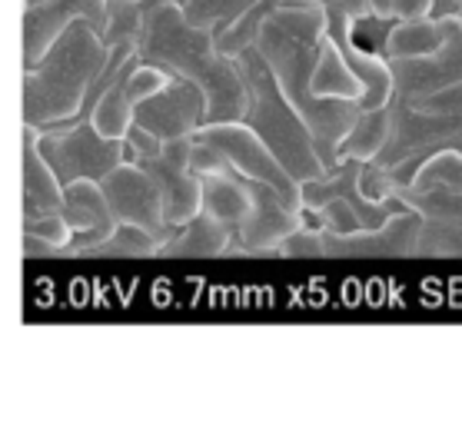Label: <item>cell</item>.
Returning <instances> with one entry per match:
<instances>
[{
  "label": "cell",
  "instance_id": "ffe728a7",
  "mask_svg": "<svg viewBox=\"0 0 462 425\" xmlns=\"http://www.w3.org/2000/svg\"><path fill=\"white\" fill-rule=\"evenodd\" d=\"M389 130H393V114L389 106H376V110H359L356 124L346 134V140L339 143V163L343 160H363L373 163L389 143Z\"/></svg>",
  "mask_w": 462,
  "mask_h": 425
},
{
  "label": "cell",
  "instance_id": "9a60e30c",
  "mask_svg": "<svg viewBox=\"0 0 462 425\" xmlns=\"http://www.w3.org/2000/svg\"><path fill=\"white\" fill-rule=\"evenodd\" d=\"M23 223L43 217V213H60L63 209V183L41 153V126L23 124Z\"/></svg>",
  "mask_w": 462,
  "mask_h": 425
},
{
  "label": "cell",
  "instance_id": "1f68e13d",
  "mask_svg": "<svg viewBox=\"0 0 462 425\" xmlns=\"http://www.w3.org/2000/svg\"><path fill=\"white\" fill-rule=\"evenodd\" d=\"M23 260H43V256H60V249L51 246V243H43V239L37 236H27L23 233Z\"/></svg>",
  "mask_w": 462,
  "mask_h": 425
},
{
  "label": "cell",
  "instance_id": "f1b7e54d",
  "mask_svg": "<svg viewBox=\"0 0 462 425\" xmlns=\"http://www.w3.org/2000/svg\"><path fill=\"white\" fill-rule=\"evenodd\" d=\"M23 233L43 239V243H51V246H57L60 249V256H63V249L74 243V226H70V219L63 217V209L60 213H43V217L23 223Z\"/></svg>",
  "mask_w": 462,
  "mask_h": 425
},
{
  "label": "cell",
  "instance_id": "7c38bea8",
  "mask_svg": "<svg viewBox=\"0 0 462 425\" xmlns=\"http://www.w3.org/2000/svg\"><path fill=\"white\" fill-rule=\"evenodd\" d=\"M106 4L110 0H41V4H23V17H21L23 67L41 60L43 53L53 47V41L74 21H87L94 31L104 33Z\"/></svg>",
  "mask_w": 462,
  "mask_h": 425
},
{
  "label": "cell",
  "instance_id": "30bf717a",
  "mask_svg": "<svg viewBox=\"0 0 462 425\" xmlns=\"http://www.w3.org/2000/svg\"><path fill=\"white\" fill-rule=\"evenodd\" d=\"M402 203L422 213L416 256L426 260H462V189H396Z\"/></svg>",
  "mask_w": 462,
  "mask_h": 425
},
{
  "label": "cell",
  "instance_id": "83f0119b",
  "mask_svg": "<svg viewBox=\"0 0 462 425\" xmlns=\"http://www.w3.org/2000/svg\"><path fill=\"white\" fill-rule=\"evenodd\" d=\"M276 256H290V260H326V239H323V226H313L306 223L296 233L280 243Z\"/></svg>",
  "mask_w": 462,
  "mask_h": 425
},
{
  "label": "cell",
  "instance_id": "52a82bcc",
  "mask_svg": "<svg viewBox=\"0 0 462 425\" xmlns=\"http://www.w3.org/2000/svg\"><path fill=\"white\" fill-rule=\"evenodd\" d=\"M246 183H250L253 209L233 233L226 256H276L280 243L300 226H306L310 219L303 209L290 207L276 187L263 180H246Z\"/></svg>",
  "mask_w": 462,
  "mask_h": 425
},
{
  "label": "cell",
  "instance_id": "603a6c76",
  "mask_svg": "<svg viewBox=\"0 0 462 425\" xmlns=\"http://www.w3.org/2000/svg\"><path fill=\"white\" fill-rule=\"evenodd\" d=\"M143 23H147L143 0H110L106 4V31H104L106 47H116V43H134V47H140Z\"/></svg>",
  "mask_w": 462,
  "mask_h": 425
},
{
  "label": "cell",
  "instance_id": "f546056e",
  "mask_svg": "<svg viewBox=\"0 0 462 425\" xmlns=\"http://www.w3.org/2000/svg\"><path fill=\"white\" fill-rule=\"evenodd\" d=\"M124 140H126V160H130V163L153 160V156L163 153V143H167L163 136H157L153 130H147L143 124H137V120H134V126L126 130Z\"/></svg>",
  "mask_w": 462,
  "mask_h": 425
},
{
  "label": "cell",
  "instance_id": "3957f363",
  "mask_svg": "<svg viewBox=\"0 0 462 425\" xmlns=\"http://www.w3.org/2000/svg\"><path fill=\"white\" fill-rule=\"evenodd\" d=\"M110 47L104 33L87 21H74L53 41L41 60L23 67L21 83V120L33 126L67 124L80 114L84 97L97 73L104 70Z\"/></svg>",
  "mask_w": 462,
  "mask_h": 425
},
{
  "label": "cell",
  "instance_id": "2e32d148",
  "mask_svg": "<svg viewBox=\"0 0 462 425\" xmlns=\"http://www.w3.org/2000/svg\"><path fill=\"white\" fill-rule=\"evenodd\" d=\"M143 170L157 180L160 193H163V209H167V219L173 226H187L189 219H197L203 213V180L189 170V166H180L173 160L160 153L153 160H143Z\"/></svg>",
  "mask_w": 462,
  "mask_h": 425
},
{
  "label": "cell",
  "instance_id": "277c9868",
  "mask_svg": "<svg viewBox=\"0 0 462 425\" xmlns=\"http://www.w3.org/2000/svg\"><path fill=\"white\" fill-rule=\"evenodd\" d=\"M236 63H240L243 80L250 87V106H246L243 124L253 126L263 136V143L273 150L276 160L283 163V170L296 183L326 177L329 170H326L323 156L316 150L310 126L293 110L290 97L283 94V87L276 80L273 67L260 53V47L253 43V47L240 51L236 53Z\"/></svg>",
  "mask_w": 462,
  "mask_h": 425
},
{
  "label": "cell",
  "instance_id": "d590c367",
  "mask_svg": "<svg viewBox=\"0 0 462 425\" xmlns=\"http://www.w3.org/2000/svg\"><path fill=\"white\" fill-rule=\"evenodd\" d=\"M286 7H303V4H323V0H280Z\"/></svg>",
  "mask_w": 462,
  "mask_h": 425
},
{
  "label": "cell",
  "instance_id": "5bb4252c",
  "mask_svg": "<svg viewBox=\"0 0 462 425\" xmlns=\"http://www.w3.org/2000/svg\"><path fill=\"white\" fill-rule=\"evenodd\" d=\"M63 217L74 226V243L63 249V256H87L120 226L100 180H77L63 189Z\"/></svg>",
  "mask_w": 462,
  "mask_h": 425
},
{
  "label": "cell",
  "instance_id": "4dcf8cb0",
  "mask_svg": "<svg viewBox=\"0 0 462 425\" xmlns=\"http://www.w3.org/2000/svg\"><path fill=\"white\" fill-rule=\"evenodd\" d=\"M359 189H363V197L376 199V203H389V199L396 197V183L389 180L386 166H379L376 160H373V163H363Z\"/></svg>",
  "mask_w": 462,
  "mask_h": 425
},
{
  "label": "cell",
  "instance_id": "9c48e42d",
  "mask_svg": "<svg viewBox=\"0 0 462 425\" xmlns=\"http://www.w3.org/2000/svg\"><path fill=\"white\" fill-rule=\"evenodd\" d=\"M420 233H422V213L406 203L383 226L353 229V233L323 229V239L329 260H379V256L386 260V256H416Z\"/></svg>",
  "mask_w": 462,
  "mask_h": 425
},
{
  "label": "cell",
  "instance_id": "cb8c5ba5",
  "mask_svg": "<svg viewBox=\"0 0 462 425\" xmlns=\"http://www.w3.org/2000/svg\"><path fill=\"white\" fill-rule=\"evenodd\" d=\"M183 4V14H187L189 23L197 27H213L220 33L226 31L240 14H246L256 4V0H180Z\"/></svg>",
  "mask_w": 462,
  "mask_h": 425
},
{
  "label": "cell",
  "instance_id": "d4e9b609",
  "mask_svg": "<svg viewBox=\"0 0 462 425\" xmlns=\"http://www.w3.org/2000/svg\"><path fill=\"white\" fill-rule=\"evenodd\" d=\"M452 187L462 189V153L459 150H439L420 166V173L406 189H436Z\"/></svg>",
  "mask_w": 462,
  "mask_h": 425
},
{
  "label": "cell",
  "instance_id": "ac0fdd59",
  "mask_svg": "<svg viewBox=\"0 0 462 425\" xmlns=\"http://www.w3.org/2000/svg\"><path fill=\"white\" fill-rule=\"evenodd\" d=\"M203 180V209L213 213L217 219H223L226 226L236 233L240 223L250 217L253 197L246 177H240L236 170H223V173H210Z\"/></svg>",
  "mask_w": 462,
  "mask_h": 425
},
{
  "label": "cell",
  "instance_id": "7a4b0ae2",
  "mask_svg": "<svg viewBox=\"0 0 462 425\" xmlns=\"http://www.w3.org/2000/svg\"><path fill=\"white\" fill-rule=\"evenodd\" d=\"M137 53L140 60L160 63L173 77L200 87L207 94V124H236L246 116L250 87L243 80L240 63L236 57L220 53L213 27H197L187 21L183 4H150Z\"/></svg>",
  "mask_w": 462,
  "mask_h": 425
},
{
  "label": "cell",
  "instance_id": "836d02e7",
  "mask_svg": "<svg viewBox=\"0 0 462 425\" xmlns=\"http://www.w3.org/2000/svg\"><path fill=\"white\" fill-rule=\"evenodd\" d=\"M462 14V0H432L430 17L432 21H449V17H459Z\"/></svg>",
  "mask_w": 462,
  "mask_h": 425
},
{
  "label": "cell",
  "instance_id": "7402d4cb",
  "mask_svg": "<svg viewBox=\"0 0 462 425\" xmlns=\"http://www.w3.org/2000/svg\"><path fill=\"white\" fill-rule=\"evenodd\" d=\"M160 243L150 229L134 226V223H120L114 229V236L104 239L100 246H94L87 256L90 260H147V256H160Z\"/></svg>",
  "mask_w": 462,
  "mask_h": 425
},
{
  "label": "cell",
  "instance_id": "e575fe53",
  "mask_svg": "<svg viewBox=\"0 0 462 425\" xmlns=\"http://www.w3.org/2000/svg\"><path fill=\"white\" fill-rule=\"evenodd\" d=\"M373 14H383V17H396V0H369Z\"/></svg>",
  "mask_w": 462,
  "mask_h": 425
},
{
  "label": "cell",
  "instance_id": "8992f818",
  "mask_svg": "<svg viewBox=\"0 0 462 425\" xmlns=\"http://www.w3.org/2000/svg\"><path fill=\"white\" fill-rule=\"evenodd\" d=\"M193 136L203 140V143L217 146L240 177L270 183V187L280 189V197L290 207L303 209V203H300V183L286 173L283 163L276 160V153L270 146L263 143V136L253 126H246L243 120H236V124H203Z\"/></svg>",
  "mask_w": 462,
  "mask_h": 425
},
{
  "label": "cell",
  "instance_id": "6da1fadb",
  "mask_svg": "<svg viewBox=\"0 0 462 425\" xmlns=\"http://www.w3.org/2000/svg\"><path fill=\"white\" fill-rule=\"evenodd\" d=\"M326 33H329L326 4H303V7L280 4L263 23L256 47L266 57V63L273 67L276 80L283 87V94L290 97L293 110L310 126L326 170H337L339 143L353 130L363 106H359V100H333V97L313 94V70Z\"/></svg>",
  "mask_w": 462,
  "mask_h": 425
},
{
  "label": "cell",
  "instance_id": "5b68a950",
  "mask_svg": "<svg viewBox=\"0 0 462 425\" xmlns=\"http://www.w3.org/2000/svg\"><path fill=\"white\" fill-rule=\"evenodd\" d=\"M41 153L63 187H70L77 180H104L126 163V140L104 136L87 120L70 130H41Z\"/></svg>",
  "mask_w": 462,
  "mask_h": 425
},
{
  "label": "cell",
  "instance_id": "ba28073f",
  "mask_svg": "<svg viewBox=\"0 0 462 425\" xmlns=\"http://www.w3.org/2000/svg\"><path fill=\"white\" fill-rule=\"evenodd\" d=\"M104 193L110 199V209H114L116 223H134V226L150 229L160 243L177 236V226L167 219V209H163V193H160L157 180L150 177L140 163H120L114 173H106L104 180Z\"/></svg>",
  "mask_w": 462,
  "mask_h": 425
},
{
  "label": "cell",
  "instance_id": "e0dca14e",
  "mask_svg": "<svg viewBox=\"0 0 462 425\" xmlns=\"http://www.w3.org/2000/svg\"><path fill=\"white\" fill-rule=\"evenodd\" d=\"M230 239L233 229L203 209L200 217L189 219L187 226H180L177 236L160 246V256H170V260H217V256H226Z\"/></svg>",
  "mask_w": 462,
  "mask_h": 425
},
{
  "label": "cell",
  "instance_id": "44dd1931",
  "mask_svg": "<svg viewBox=\"0 0 462 425\" xmlns=\"http://www.w3.org/2000/svg\"><path fill=\"white\" fill-rule=\"evenodd\" d=\"M442 43H446V21H432V17L396 21L386 41V57L389 60H416V57L436 53Z\"/></svg>",
  "mask_w": 462,
  "mask_h": 425
},
{
  "label": "cell",
  "instance_id": "484cf974",
  "mask_svg": "<svg viewBox=\"0 0 462 425\" xmlns=\"http://www.w3.org/2000/svg\"><path fill=\"white\" fill-rule=\"evenodd\" d=\"M400 17H383V14H363L349 21V41L366 53H386V41Z\"/></svg>",
  "mask_w": 462,
  "mask_h": 425
},
{
  "label": "cell",
  "instance_id": "8fae6325",
  "mask_svg": "<svg viewBox=\"0 0 462 425\" xmlns=\"http://www.w3.org/2000/svg\"><path fill=\"white\" fill-rule=\"evenodd\" d=\"M389 67L396 77L393 100L402 104H420L452 83H462V17L446 21V43L436 53L416 60H389Z\"/></svg>",
  "mask_w": 462,
  "mask_h": 425
},
{
  "label": "cell",
  "instance_id": "d6a6232c",
  "mask_svg": "<svg viewBox=\"0 0 462 425\" xmlns=\"http://www.w3.org/2000/svg\"><path fill=\"white\" fill-rule=\"evenodd\" d=\"M432 0H396V17L412 21V17H430Z\"/></svg>",
  "mask_w": 462,
  "mask_h": 425
},
{
  "label": "cell",
  "instance_id": "4316f807",
  "mask_svg": "<svg viewBox=\"0 0 462 425\" xmlns=\"http://www.w3.org/2000/svg\"><path fill=\"white\" fill-rule=\"evenodd\" d=\"M170 80H173V73H170L167 67L140 60L137 70L126 77V97H130V104L137 106V104H143V100H150V97H157Z\"/></svg>",
  "mask_w": 462,
  "mask_h": 425
},
{
  "label": "cell",
  "instance_id": "8d00e7d4",
  "mask_svg": "<svg viewBox=\"0 0 462 425\" xmlns=\"http://www.w3.org/2000/svg\"><path fill=\"white\" fill-rule=\"evenodd\" d=\"M23 4H41V0H23Z\"/></svg>",
  "mask_w": 462,
  "mask_h": 425
},
{
  "label": "cell",
  "instance_id": "d6986e66",
  "mask_svg": "<svg viewBox=\"0 0 462 425\" xmlns=\"http://www.w3.org/2000/svg\"><path fill=\"white\" fill-rule=\"evenodd\" d=\"M313 94L333 97V100H363V94H366V83L359 80V73L349 67L329 33L319 47V60L313 70Z\"/></svg>",
  "mask_w": 462,
  "mask_h": 425
},
{
  "label": "cell",
  "instance_id": "74e56055",
  "mask_svg": "<svg viewBox=\"0 0 462 425\" xmlns=\"http://www.w3.org/2000/svg\"><path fill=\"white\" fill-rule=\"evenodd\" d=\"M459 17H462V14H459Z\"/></svg>",
  "mask_w": 462,
  "mask_h": 425
},
{
  "label": "cell",
  "instance_id": "4fadbf2b",
  "mask_svg": "<svg viewBox=\"0 0 462 425\" xmlns=\"http://www.w3.org/2000/svg\"><path fill=\"white\" fill-rule=\"evenodd\" d=\"M137 124H143L163 140L193 136L207 124V94L193 80L173 77L157 97L137 104Z\"/></svg>",
  "mask_w": 462,
  "mask_h": 425
}]
</instances>
